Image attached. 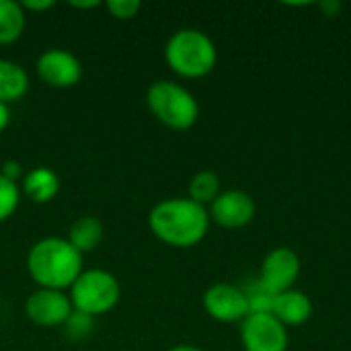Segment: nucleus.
<instances>
[{"label": "nucleus", "instance_id": "1", "mask_svg": "<svg viewBox=\"0 0 351 351\" xmlns=\"http://www.w3.org/2000/svg\"><path fill=\"white\" fill-rule=\"evenodd\" d=\"M208 208L189 197H169L158 202L148 214L152 234L169 247L189 249L202 243L210 230Z\"/></svg>", "mask_w": 351, "mask_h": 351}, {"label": "nucleus", "instance_id": "2", "mask_svg": "<svg viewBox=\"0 0 351 351\" xmlns=\"http://www.w3.org/2000/svg\"><path fill=\"white\" fill-rule=\"evenodd\" d=\"M27 271L39 288L70 290L82 274V255L68 239L45 237L29 249Z\"/></svg>", "mask_w": 351, "mask_h": 351}, {"label": "nucleus", "instance_id": "3", "mask_svg": "<svg viewBox=\"0 0 351 351\" xmlns=\"http://www.w3.org/2000/svg\"><path fill=\"white\" fill-rule=\"evenodd\" d=\"M165 60L175 74L183 78H202L216 68L218 49L204 31L179 29L165 45Z\"/></svg>", "mask_w": 351, "mask_h": 351}, {"label": "nucleus", "instance_id": "4", "mask_svg": "<svg viewBox=\"0 0 351 351\" xmlns=\"http://www.w3.org/2000/svg\"><path fill=\"white\" fill-rule=\"evenodd\" d=\"M146 103L152 115L175 132H185L195 125L199 117L197 99L179 82L156 80L146 93Z\"/></svg>", "mask_w": 351, "mask_h": 351}, {"label": "nucleus", "instance_id": "5", "mask_svg": "<svg viewBox=\"0 0 351 351\" xmlns=\"http://www.w3.org/2000/svg\"><path fill=\"white\" fill-rule=\"evenodd\" d=\"M68 296L74 311L95 319L117 306L121 288L117 278L107 269H82V274L70 286Z\"/></svg>", "mask_w": 351, "mask_h": 351}, {"label": "nucleus", "instance_id": "6", "mask_svg": "<svg viewBox=\"0 0 351 351\" xmlns=\"http://www.w3.org/2000/svg\"><path fill=\"white\" fill-rule=\"evenodd\" d=\"M300 269L302 263L298 253L288 247H278L265 255L257 280L267 292L278 296L294 288V284L300 278Z\"/></svg>", "mask_w": 351, "mask_h": 351}, {"label": "nucleus", "instance_id": "7", "mask_svg": "<svg viewBox=\"0 0 351 351\" xmlns=\"http://www.w3.org/2000/svg\"><path fill=\"white\" fill-rule=\"evenodd\" d=\"M241 341L245 351H288V329L271 315H249L241 323Z\"/></svg>", "mask_w": 351, "mask_h": 351}, {"label": "nucleus", "instance_id": "8", "mask_svg": "<svg viewBox=\"0 0 351 351\" xmlns=\"http://www.w3.org/2000/svg\"><path fill=\"white\" fill-rule=\"evenodd\" d=\"M70 296L64 290L37 288L25 300V315L37 327H60L72 315Z\"/></svg>", "mask_w": 351, "mask_h": 351}, {"label": "nucleus", "instance_id": "9", "mask_svg": "<svg viewBox=\"0 0 351 351\" xmlns=\"http://www.w3.org/2000/svg\"><path fill=\"white\" fill-rule=\"evenodd\" d=\"M204 308L218 323H243L249 317L243 288L226 282L214 284L204 292Z\"/></svg>", "mask_w": 351, "mask_h": 351}, {"label": "nucleus", "instance_id": "10", "mask_svg": "<svg viewBox=\"0 0 351 351\" xmlns=\"http://www.w3.org/2000/svg\"><path fill=\"white\" fill-rule=\"evenodd\" d=\"M255 202L247 191L228 189L222 191L208 208L210 220L226 230H239L253 222L255 218Z\"/></svg>", "mask_w": 351, "mask_h": 351}, {"label": "nucleus", "instance_id": "11", "mask_svg": "<svg viewBox=\"0 0 351 351\" xmlns=\"http://www.w3.org/2000/svg\"><path fill=\"white\" fill-rule=\"evenodd\" d=\"M37 74L49 86L70 88L82 78V64L72 51L51 47L37 58Z\"/></svg>", "mask_w": 351, "mask_h": 351}, {"label": "nucleus", "instance_id": "12", "mask_svg": "<svg viewBox=\"0 0 351 351\" xmlns=\"http://www.w3.org/2000/svg\"><path fill=\"white\" fill-rule=\"evenodd\" d=\"M271 315L286 329L288 327H298V325H304L313 317V302L304 292L292 288V290L282 292V294H278L274 298Z\"/></svg>", "mask_w": 351, "mask_h": 351}, {"label": "nucleus", "instance_id": "13", "mask_svg": "<svg viewBox=\"0 0 351 351\" xmlns=\"http://www.w3.org/2000/svg\"><path fill=\"white\" fill-rule=\"evenodd\" d=\"M60 191L58 175L47 167H37L23 177V193L35 204L51 202Z\"/></svg>", "mask_w": 351, "mask_h": 351}, {"label": "nucleus", "instance_id": "14", "mask_svg": "<svg viewBox=\"0 0 351 351\" xmlns=\"http://www.w3.org/2000/svg\"><path fill=\"white\" fill-rule=\"evenodd\" d=\"M29 90V74L27 70L12 62L0 58V101L2 103H14L25 97Z\"/></svg>", "mask_w": 351, "mask_h": 351}, {"label": "nucleus", "instance_id": "15", "mask_svg": "<svg viewBox=\"0 0 351 351\" xmlns=\"http://www.w3.org/2000/svg\"><path fill=\"white\" fill-rule=\"evenodd\" d=\"M103 241V224L95 216H80L72 222L68 230V243L80 253H90L95 251Z\"/></svg>", "mask_w": 351, "mask_h": 351}, {"label": "nucleus", "instance_id": "16", "mask_svg": "<svg viewBox=\"0 0 351 351\" xmlns=\"http://www.w3.org/2000/svg\"><path fill=\"white\" fill-rule=\"evenodd\" d=\"M25 8L16 0H0V43H12L23 35Z\"/></svg>", "mask_w": 351, "mask_h": 351}, {"label": "nucleus", "instance_id": "17", "mask_svg": "<svg viewBox=\"0 0 351 351\" xmlns=\"http://www.w3.org/2000/svg\"><path fill=\"white\" fill-rule=\"evenodd\" d=\"M220 193V177L214 171H199L189 181V199L204 208H208Z\"/></svg>", "mask_w": 351, "mask_h": 351}, {"label": "nucleus", "instance_id": "18", "mask_svg": "<svg viewBox=\"0 0 351 351\" xmlns=\"http://www.w3.org/2000/svg\"><path fill=\"white\" fill-rule=\"evenodd\" d=\"M245 296H247V304H249V315H261V313H271V306H274V294L267 292L259 280L251 282L249 286L243 288Z\"/></svg>", "mask_w": 351, "mask_h": 351}, {"label": "nucleus", "instance_id": "19", "mask_svg": "<svg viewBox=\"0 0 351 351\" xmlns=\"http://www.w3.org/2000/svg\"><path fill=\"white\" fill-rule=\"evenodd\" d=\"M21 204V189L14 181L0 175V222L8 220Z\"/></svg>", "mask_w": 351, "mask_h": 351}, {"label": "nucleus", "instance_id": "20", "mask_svg": "<svg viewBox=\"0 0 351 351\" xmlns=\"http://www.w3.org/2000/svg\"><path fill=\"white\" fill-rule=\"evenodd\" d=\"M66 327V333L74 339H82L90 333L93 329V317L84 315V313H78V311H72V315L68 317V321L64 323Z\"/></svg>", "mask_w": 351, "mask_h": 351}, {"label": "nucleus", "instance_id": "21", "mask_svg": "<svg viewBox=\"0 0 351 351\" xmlns=\"http://www.w3.org/2000/svg\"><path fill=\"white\" fill-rule=\"evenodd\" d=\"M105 6L111 12V16H115L119 21H130V19L138 16L142 2L140 0H107Z\"/></svg>", "mask_w": 351, "mask_h": 351}, {"label": "nucleus", "instance_id": "22", "mask_svg": "<svg viewBox=\"0 0 351 351\" xmlns=\"http://www.w3.org/2000/svg\"><path fill=\"white\" fill-rule=\"evenodd\" d=\"M0 175L16 183V181H19V177H21V165H19V162H14V160H8V162H4V165H2Z\"/></svg>", "mask_w": 351, "mask_h": 351}, {"label": "nucleus", "instance_id": "23", "mask_svg": "<svg viewBox=\"0 0 351 351\" xmlns=\"http://www.w3.org/2000/svg\"><path fill=\"white\" fill-rule=\"evenodd\" d=\"M56 2L53 0H25L21 2V6L25 10H33V12H41V10H49Z\"/></svg>", "mask_w": 351, "mask_h": 351}, {"label": "nucleus", "instance_id": "24", "mask_svg": "<svg viewBox=\"0 0 351 351\" xmlns=\"http://www.w3.org/2000/svg\"><path fill=\"white\" fill-rule=\"evenodd\" d=\"M8 121H10V109L6 103L0 101V132L8 125Z\"/></svg>", "mask_w": 351, "mask_h": 351}, {"label": "nucleus", "instance_id": "25", "mask_svg": "<svg viewBox=\"0 0 351 351\" xmlns=\"http://www.w3.org/2000/svg\"><path fill=\"white\" fill-rule=\"evenodd\" d=\"M74 8H95L99 6V0H88V2H70Z\"/></svg>", "mask_w": 351, "mask_h": 351}, {"label": "nucleus", "instance_id": "26", "mask_svg": "<svg viewBox=\"0 0 351 351\" xmlns=\"http://www.w3.org/2000/svg\"><path fill=\"white\" fill-rule=\"evenodd\" d=\"M169 351H204V350H199V348H195V346H187V343H181V346H175V348H171Z\"/></svg>", "mask_w": 351, "mask_h": 351}, {"label": "nucleus", "instance_id": "27", "mask_svg": "<svg viewBox=\"0 0 351 351\" xmlns=\"http://www.w3.org/2000/svg\"><path fill=\"white\" fill-rule=\"evenodd\" d=\"M321 8H323V10H335V14H337V12H339V8H341V4L331 2V4H323ZM329 16H333V12H329Z\"/></svg>", "mask_w": 351, "mask_h": 351}]
</instances>
